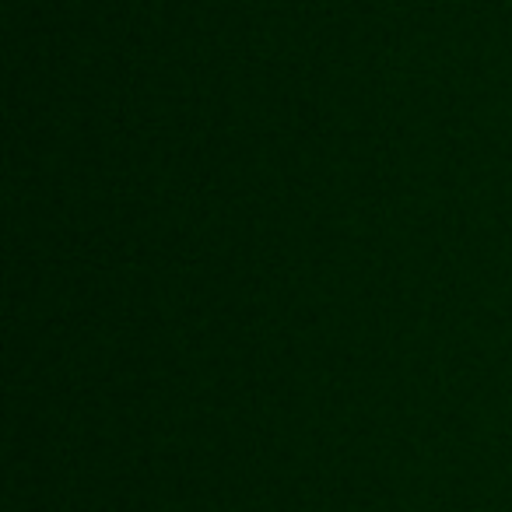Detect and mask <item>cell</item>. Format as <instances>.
Segmentation results:
<instances>
[]
</instances>
